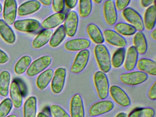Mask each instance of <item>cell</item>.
<instances>
[{"instance_id":"cell-1","label":"cell","mask_w":156,"mask_h":117,"mask_svg":"<svg viewBox=\"0 0 156 117\" xmlns=\"http://www.w3.org/2000/svg\"><path fill=\"white\" fill-rule=\"evenodd\" d=\"M94 54L101 71L105 73L109 72L111 68V58L106 47L102 44L97 45L94 49Z\"/></svg>"},{"instance_id":"cell-2","label":"cell","mask_w":156,"mask_h":117,"mask_svg":"<svg viewBox=\"0 0 156 117\" xmlns=\"http://www.w3.org/2000/svg\"><path fill=\"white\" fill-rule=\"evenodd\" d=\"M94 83L98 97L101 100L107 98L109 93V82L105 73L101 71L95 72L94 76Z\"/></svg>"},{"instance_id":"cell-3","label":"cell","mask_w":156,"mask_h":117,"mask_svg":"<svg viewBox=\"0 0 156 117\" xmlns=\"http://www.w3.org/2000/svg\"><path fill=\"white\" fill-rule=\"evenodd\" d=\"M124 19L133 27L136 31L142 32L144 29L143 19L136 10L131 7H126L122 11Z\"/></svg>"},{"instance_id":"cell-4","label":"cell","mask_w":156,"mask_h":117,"mask_svg":"<svg viewBox=\"0 0 156 117\" xmlns=\"http://www.w3.org/2000/svg\"><path fill=\"white\" fill-rule=\"evenodd\" d=\"M148 77V75L142 71H136L121 74L119 76V79L125 85L136 86L145 82Z\"/></svg>"},{"instance_id":"cell-5","label":"cell","mask_w":156,"mask_h":117,"mask_svg":"<svg viewBox=\"0 0 156 117\" xmlns=\"http://www.w3.org/2000/svg\"><path fill=\"white\" fill-rule=\"evenodd\" d=\"M90 57V52L88 49L81 50L78 52L71 67V71L77 74L84 69L88 63Z\"/></svg>"},{"instance_id":"cell-6","label":"cell","mask_w":156,"mask_h":117,"mask_svg":"<svg viewBox=\"0 0 156 117\" xmlns=\"http://www.w3.org/2000/svg\"><path fill=\"white\" fill-rule=\"evenodd\" d=\"M50 56L41 57L34 61L27 70V74L30 77L34 76L47 68L51 63Z\"/></svg>"},{"instance_id":"cell-7","label":"cell","mask_w":156,"mask_h":117,"mask_svg":"<svg viewBox=\"0 0 156 117\" xmlns=\"http://www.w3.org/2000/svg\"><path fill=\"white\" fill-rule=\"evenodd\" d=\"M79 18L77 13L74 11H70L66 16L64 23V28L66 34L69 37L74 36L77 31Z\"/></svg>"},{"instance_id":"cell-8","label":"cell","mask_w":156,"mask_h":117,"mask_svg":"<svg viewBox=\"0 0 156 117\" xmlns=\"http://www.w3.org/2000/svg\"><path fill=\"white\" fill-rule=\"evenodd\" d=\"M109 92L112 99L121 107H128L131 104L129 97L120 87L115 85L111 86Z\"/></svg>"},{"instance_id":"cell-9","label":"cell","mask_w":156,"mask_h":117,"mask_svg":"<svg viewBox=\"0 0 156 117\" xmlns=\"http://www.w3.org/2000/svg\"><path fill=\"white\" fill-rule=\"evenodd\" d=\"M66 70L64 68L60 67L55 70L52 80L51 88L53 93H61L64 87Z\"/></svg>"},{"instance_id":"cell-10","label":"cell","mask_w":156,"mask_h":117,"mask_svg":"<svg viewBox=\"0 0 156 117\" xmlns=\"http://www.w3.org/2000/svg\"><path fill=\"white\" fill-rule=\"evenodd\" d=\"M114 107V103L111 101H101L93 104L89 108L88 113L91 117H96L111 111Z\"/></svg>"},{"instance_id":"cell-11","label":"cell","mask_w":156,"mask_h":117,"mask_svg":"<svg viewBox=\"0 0 156 117\" xmlns=\"http://www.w3.org/2000/svg\"><path fill=\"white\" fill-rule=\"evenodd\" d=\"M103 12L105 20L108 24L114 25L116 23L118 16L116 8L113 0H107L103 5Z\"/></svg>"},{"instance_id":"cell-12","label":"cell","mask_w":156,"mask_h":117,"mask_svg":"<svg viewBox=\"0 0 156 117\" xmlns=\"http://www.w3.org/2000/svg\"><path fill=\"white\" fill-rule=\"evenodd\" d=\"M17 4L16 0H5L3 10V17L8 24L15 22L17 15Z\"/></svg>"},{"instance_id":"cell-13","label":"cell","mask_w":156,"mask_h":117,"mask_svg":"<svg viewBox=\"0 0 156 117\" xmlns=\"http://www.w3.org/2000/svg\"><path fill=\"white\" fill-rule=\"evenodd\" d=\"M103 34L104 39L112 45L119 48H124L127 45L126 39L114 30L107 29L105 30Z\"/></svg>"},{"instance_id":"cell-14","label":"cell","mask_w":156,"mask_h":117,"mask_svg":"<svg viewBox=\"0 0 156 117\" xmlns=\"http://www.w3.org/2000/svg\"><path fill=\"white\" fill-rule=\"evenodd\" d=\"M70 114L71 117H85L83 102L80 94H75L71 98Z\"/></svg>"},{"instance_id":"cell-15","label":"cell","mask_w":156,"mask_h":117,"mask_svg":"<svg viewBox=\"0 0 156 117\" xmlns=\"http://www.w3.org/2000/svg\"><path fill=\"white\" fill-rule=\"evenodd\" d=\"M40 25L39 21L33 19L18 20L14 23L15 29L18 31L28 33L36 31L40 27Z\"/></svg>"},{"instance_id":"cell-16","label":"cell","mask_w":156,"mask_h":117,"mask_svg":"<svg viewBox=\"0 0 156 117\" xmlns=\"http://www.w3.org/2000/svg\"><path fill=\"white\" fill-rule=\"evenodd\" d=\"M91 42L86 38H75L67 41L65 48L70 51H80L87 49L90 47Z\"/></svg>"},{"instance_id":"cell-17","label":"cell","mask_w":156,"mask_h":117,"mask_svg":"<svg viewBox=\"0 0 156 117\" xmlns=\"http://www.w3.org/2000/svg\"><path fill=\"white\" fill-rule=\"evenodd\" d=\"M138 58V53L133 46L129 47L126 54L124 68L126 71H130L135 69Z\"/></svg>"},{"instance_id":"cell-18","label":"cell","mask_w":156,"mask_h":117,"mask_svg":"<svg viewBox=\"0 0 156 117\" xmlns=\"http://www.w3.org/2000/svg\"><path fill=\"white\" fill-rule=\"evenodd\" d=\"M66 16L63 13L56 12L45 19L42 23V26L46 29L55 28L64 22Z\"/></svg>"},{"instance_id":"cell-19","label":"cell","mask_w":156,"mask_h":117,"mask_svg":"<svg viewBox=\"0 0 156 117\" xmlns=\"http://www.w3.org/2000/svg\"><path fill=\"white\" fill-rule=\"evenodd\" d=\"M137 68L147 75L156 76V64L153 60L146 58L139 59L137 62Z\"/></svg>"},{"instance_id":"cell-20","label":"cell","mask_w":156,"mask_h":117,"mask_svg":"<svg viewBox=\"0 0 156 117\" xmlns=\"http://www.w3.org/2000/svg\"><path fill=\"white\" fill-rule=\"evenodd\" d=\"M156 20V8L155 5L149 6L144 13V27L148 31L152 30L155 27Z\"/></svg>"},{"instance_id":"cell-21","label":"cell","mask_w":156,"mask_h":117,"mask_svg":"<svg viewBox=\"0 0 156 117\" xmlns=\"http://www.w3.org/2000/svg\"><path fill=\"white\" fill-rule=\"evenodd\" d=\"M41 6L40 2L36 0H31L20 5L18 9V14L20 16L28 15L38 11Z\"/></svg>"},{"instance_id":"cell-22","label":"cell","mask_w":156,"mask_h":117,"mask_svg":"<svg viewBox=\"0 0 156 117\" xmlns=\"http://www.w3.org/2000/svg\"><path fill=\"white\" fill-rule=\"evenodd\" d=\"M86 30L90 39L95 44H99L104 43L105 39L103 33L96 25L89 24L87 27Z\"/></svg>"},{"instance_id":"cell-23","label":"cell","mask_w":156,"mask_h":117,"mask_svg":"<svg viewBox=\"0 0 156 117\" xmlns=\"http://www.w3.org/2000/svg\"><path fill=\"white\" fill-rule=\"evenodd\" d=\"M0 35L9 44H13L16 40V36L11 27L2 19H0Z\"/></svg>"},{"instance_id":"cell-24","label":"cell","mask_w":156,"mask_h":117,"mask_svg":"<svg viewBox=\"0 0 156 117\" xmlns=\"http://www.w3.org/2000/svg\"><path fill=\"white\" fill-rule=\"evenodd\" d=\"M133 46L140 55H144L147 49V43L145 35L141 32L135 34L133 37Z\"/></svg>"},{"instance_id":"cell-25","label":"cell","mask_w":156,"mask_h":117,"mask_svg":"<svg viewBox=\"0 0 156 117\" xmlns=\"http://www.w3.org/2000/svg\"><path fill=\"white\" fill-rule=\"evenodd\" d=\"M10 94L12 101L14 107L16 108H20L22 104V96L20 87L16 81H13L11 84Z\"/></svg>"},{"instance_id":"cell-26","label":"cell","mask_w":156,"mask_h":117,"mask_svg":"<svg viewBox=\"0 0 156 117\" xmlns=\"http://www.w3.org/2000/svg\"><path fill=\"white\" fill-rule=\"evenodd\" d=\"M53 31L46 29L39 34L33 41L32 45L34 48H39L46 44L51 37Z\"/></svg>"},{"instance_id":"cell-27","label":"cell","mask_w":156,"mask_h":117,"mask_svg":"<svg viewBox=\"0 0 156 117\" xmlns=\"http://www.w3.org/2000/svg\"><path fill=\"white\" fill-rule=\"evenodd\" d=\"M53 74V70L49 69L39 75L36 80V85L39 89L43 90L47 87L52 79Z\"/></svg>"},{"instance_id":"cell-28","label":"cell","mask_w":156,"mask_h":117,"mask_svg":"<svg viewBox=\"0 0 156 117\" xmlns=\"http://www.w3.org/2000/svg\"><path fill=\"white\" fill-rule=\"evenodd\" d=\"M37 100L35 97H30L25 101L23 107L24 117H36Z\"/></svg>"},{"instance_id":"cell-29","label":"cell","mask_w":156,"mask_h":117,"mask_svg":"<svg viewBox=\"0 0 156 117\" xmlns=\"http://www.w3.org/2000/svg\"><path fill=\"white\" fill-rule=\"evenodd\" d=\"M11 76L9 72L3 71L0 74V95L6 97L9 94Z\"/></svg>"},{"instance_id":"cell-30","label":"cell","mask_w":156,"mask_h":117,"mask_svg":"<svg viewBox=\"0 0 156 117\" xmlns=\"http://www.w3.org/2000/svg\"><path fill=\"white\" fill-rule=\"evenodd\" d=\"M66 36V34L63 25L60 26L52 35L50 41V45L52 48L58 46L63 41Z\"/></svg>"},{"instance_id":"cell-31","label":"cell","mask_w":156,"mask_h":117,"mask_svg":"<svg viewBox=\"0 0 156 117\" xmlns=\"http://www.w3.org/2000/svg\"><path fill=\"white\" fill-rule=\"evenodd\" d=\"M116 32L121 35L130 36L135 34L136 29L129 24L125 23H119L116 24L114 27Z\"/></svg>"},{"instance_id":"cell-32","label":"cell","mask_w":156,"mask_h":117,"mask_svg":"<svg viewBox=\"0 0 156 117\" xmlns=\"http://www.w3.org/2000/svg\"><path fill=\"white\" fill-rule=\"evenodd\" d=\"M126 50L125 48H119L113 54L111 60V66L115 68L120 67L125 61Z\"/></svg>"},{"instance_id":"cell-33","label":"cell","mask_w":156,"mask_h":117,"mask_svg":"<svg viewBox=\"0 0 156 117\" xmlns=\"http://www.w3.org/2000/svg\"><path fill=\"white\" fill-rule=\"evenodd\" d=\"M31 61V58L29 56L25 55L22 57L15 65L14 67L15 73L17 75H21L24 73L30 66Z\"/></svg>"},{"instance_id":"cell-34","label":"cell","mask_w":156,"mask_h":117,"mask_svg":"<svg viewBox=\"0 0 156 117\" xmlns=\"http://www.w3.org/2000/svg\"><path fill=\"white\" fill-rule=\"evenodd\" d=\"M155 114V111L152 108H139L131 112L127 117H154Z\"/></svg>"},{"instance_id":"cell-35","label":"cell","mask_w":156,"mask_h":117,"mask_svg":"<svg viewBox=\"0 0 156 117\" xmlns=\"http://www.w3.org/2000/svg\"><path fill=\"white\" fill-rule=\"evenodd\" d=\"M92 10V0H79V12L81 17H87L91 13Z\"/></svg>"},{"instance_id":"cell-36","label":"cell","mask_w":156,"mask_h":117,"mask_svg":"<svg viewBox=\"0 0 156 117\" xmlns=\"http://www.w3.org/2000/svg\"><path fill=\"white\" fill-rule=\"evenodd\" d=\"M12 103L10 98H6L0 104V117H6L10 112Z\"/></svg>"},{"instance_id":"cell-37","label":"cell","mask_w":156,"mask_h":117,"mask_svg":"<svg viewBox=\"0 0 156 117\" xmlns=\"http://www.w3.org/2000/svg\"><path fill=\"white\" fill-rule=\"evenodd\" d=\"M51 111L54 117H71L62 107L58 105H52Z\"/></svg>"},{"instance_id":"cell-38","label":"cell","mask_w":156,"mask_h":117,"mask_svg":"<svg viewBox=\"0 0 156 117\" xmlns=\"http://www.w3.org/2000/svg\"><path fill=\"white\" fill-rule=\"evenodd\" d=\"M64 0H52L53 10L56 12H62L64 9Z\"/></svg>"},{"instance_id":"cell-39","label":"cell","mask_w":156,"mask_h":117,"mask_svg":"<svg viewBox=\"0 0 156 117\" xmlns=\"http://www.w3.org/2000/svg\"><path fill=\"white\" fill-rule=\"evenodd\" d=\"M131 0H116L115 5L116 10L119 11H123L127 7Z\"/></svg>"},{"instance_id":"cell-40","label":"cell","mask_w":156,"mask_h":117,"mask_svg":"<svg viewBox=\"0 0 156 117\" xmlns=\"http://www.w3.org/2000/svg\"><path fill=\"white\" fill-rule=\"evenodd\" d=\"M148 96L151 100H156V82L155 81L151 87L148 92Z\"/></svg>"},{"instance_id":"cell-41","label":"cell","mask_w":156,"mask_h":117,"mask_svg":"<svg viewBox=\"0 0 156 117\" xmlns=\"http://www.w3.org/2000/svg\"><path fill=\"white\" fill-rule=\"evenodd\" d=\"M9 57L4 51L0 49V64H4L8 62Z\"/></svg>"},{"instance_id":"cell-42","label":"cell","mask_w":156,"mask_h":117,"mask_svg":"<svg viewBox=\"0 0 156 117\" xmlns=\"http://www.w3.org/2000/svg\"><path fill=\"white\" fill-rule=\"evenodd\" d=\"M66 5L69 9H73L76 6L78 0H64Z\"/></svg>"},{"instance_id":"cell-43","label":"cell","mask_w":156,"mask_h":117,"mask_svg":"<svg viewBox=\"0 0 156 117\" xmlns=\"http://www.w3.org/2000/svg\"><path fill=\"white\" fill-rule=\"evenodd\" d=\"M155 0H140V4L143 7H149L154 2Z\"/></svg>"},{"instance_id":"cell-44","label":"cell","mask_w":156,"mask_h":117,"mask_svg":"<svg viewBox=\"0 0 156 117\" xmlns=\"http://www.w3.org/2000/svg\"><path fill=\"white\" fill-rule=\"evenodd\" d=\"M43 4L46 5H49L51 4L52 0H39Z\"/></svg>"},{"instance_id":"cell-45","label":"cell","mask_w":156,"mask_h":117,"mask_svg":"<svg viewBox=\"0 0 156 117\" xmlns=\"http://www.w3.org/2000/svg\"><path fill=\"white\" fill-rule=\"evenodd\" d=\"M151 38L154 40H156V30L154 29L153 31L151 32Z\"/></svg>"},{"instance_id":"cell-46","label":"cell","mask_w":156,"mask_h":117,"mask_svg":"<svg viewBox=\"0 0 156 117\" xmlns=\"http://www.w3.org/2000/svg\"><path fill=\"white\" fill-rule=\"evenodd\" d=\"M115 117H126V114L125 112H119L118 114H117L116 116Z\"/></svg>"},{"instance_id":"cell-47","label":"cell","mask_w":156,"mask_h":117,"mask_svg":"<svg viewBox=\"0 0 156 117\" xmlns=\"http://www.w3.org/2000/svg\"><path fill=\"white\" fill-rule=\"evenodd\" d=\"M37 117H49V116L46 115L43 112H40L37 115Z\"/></svg>"},{"instance_id":"cell-48","label":"cell","mask_w":156,"mask_h":117,"mask_svg":"<svg viewBox=\"0 0 156 117\" xmlns=\"http://www.w3.org/2000/svg\"><path fill=\"white\" fill-rule=\"evenodd\" d=\"M96 4H99L101 2L102 0H92Z\"/></svg>"},{"instance_id":"cell-49","label":"cell","mask_w":156,"mask_h":117,"mask_svg":"<svg viewBox=\"0 0 156 117\" xmlns=\"http://www.w3.org/2000/svg\"><path fill=\"white\" fill-rule=\"evenodd\" d=\"M7 117H18V116L14 115V114H12V115H9V116H8Z\"/></svg>"},{"instance_id":"cell-50","label":"cell","mask_w":156,"mask_h":117,"mask_svg":"<svg viewBox=\"0 0 156 117\" xmlns=\"http://www.w3.org/2000/svg\"><path fill=\"white\" fill-rule=\"evenodd\" d=\"M2 6L1 4H0V13L2 11Z\"/></svg>"}]
</instances>
